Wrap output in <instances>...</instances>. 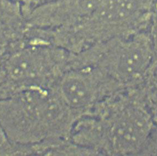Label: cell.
I'll list each match as a JSON object with an SVG mask.
<instances>
[{"instance_id":"cell-3","label":"cell","mask_w":157,"mask_h":156,"mask_svg":"<svg viewBox=\"0 0 157 156\" xmlns=\"http://www.w3.org/2000/svg\"><path fill=\"white\" fill-rule=\"evenodd\" d=\"M157 58L148 31L110 39L80 54L83 65L98 67L125 89L143 84Z\"/></svg>"},{"instance_id":"cell-5","label":"cell","mask_w":157,"mask_h":156,"mask_svg":"<svg viewBox=\"0 0 157 156\" xmlns=\"http://www.w3.org/2000/svg\"><path fill=\"white\" fill-rule=\"evenodd\" d=\"M63 103L78 117L126 90L98 67L85 66L65 71L53 87Z\"/></svg>"},{"instance_id":"cell-2","label":"cell","mask_w":157,"mask_h":156,"mask_svg":"<svg viewBox=\"0 0 157 156\" xmlns=\"http://www.w3.org/2000/svg\"><path fill=\"white\" fill-rule=\"evenodd\" d=\"M88 113L95 119L100 155L142 154L156 124L136 89L118 93Z\"/></svg>"},{"instance_id":"cell-1","label":"cell","mask_w":157,"mask_h":156,"mask_svg":"<svg viewBox=\"0 0 157 156\" xmlns=\"http://www.w3.org/2000/svg\"><path fill=\"white\" fill-rule=\"evenodd\" d=\"M76 119L53 88L22 90L0 100V125L15 146L69 139Z\"/></svg>"},{"instance_id":"cell-4","label":"cell","mask_w":157,"mask_h":156,"mask_svg":"<svg viewBox=\"0 0 157 156\" xmlns=\"http://www.w3.org/2000/svg\"><path fill=\"white\" fill-rule=\"evenodd\" d=\"M71 53L51 45L25 44L2 54L1 65L12 95L31 88H53L70 67Z\"/></svg>"},{"instance_id":"cell-6","label":"cell","mask_w":157,"mask_h":156,"mask_svg":"<svg viewBox=\"0 0 157 156\" xmlns=\"http://www.w3.org/2000/svg\"><path fill=\"white\" fill-rule=\"evenodd\" d=\"M100 0H50L26 16L28 27L42 29L67 28L78 24L92 14Z\"/></svg>"}]
</instances>
